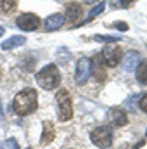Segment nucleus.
<instances>
[{"instance_id":"nucleus-13","label":"nucleus","mask_w":147,"mask_h":149,"mask_svg":"<svg viewBox=\"0 0 147 149\" xmlns=\"http://www.w3.org/2000/svg\"><path fill=\"white\" fill-rule=\"evenodd\" d=\"M111 120L114 127H123L126 125V114L121 109H111Z\"/></svg>"},{"instance_id":"nucleus-6","label":"nucleus","mask_w":147,"mask_h":149,"mask_svg":"<svg viewBox=\"0 0 147 149\" xmlns=\"http://www.w3.org/2000/svg\"><path fill=\"white\" fill-rule=\"evenodd\" d=\"M16 24L21 30H24V31H35V30H38V26H40V19H38V16L31 14V12H24V14L17 16Z\"/></svg>"},{"instance_id":"nucleus-18","label":"nucleus","mask_w":147,"mask_h":149,"mask_svg":"<svg viewBox=\"0 0 147 149\" xmlns=\"http://www.w3.org/2000/svg\"><path fill=\"white\" fill-rule=\"evenodd\" d=\"M95 40H97V42H118L119 37H102V35H97Z\"/></svg>"},{"instance_id":"nucleus-8","label":"nucleus","mask_w":147,"mask_h":149,"mask_svg":"<svg viewBox=\"0 0 147 149\" xmlns=\"http://www.w3.org/2000/svg\"><path fill=\"white\" fill-rule=\"evenodd\" d=\"M139 63H140V54L137 52V50H130V52H126V56L123 57V70L125 71H135L137 70V66H139Z\"/></svg>"},{"instance_id":"nucleus-5","label":"nucleus","mask_w":147,"mask_h":149,"mask_svg":"<svg viewBox=\"0 0 147 149\" xmlns=\"http://www.w3.org/2000/svg\"><path fill=\"white\" fill-rule=\"evenodd\" d=\"M121 56H123L121 49H119L118 45H111V43H109L107 47H104V49H102L101 59L104 61V64H106V66L114 68V66H118V63L121 61Z\"/></svg>"},{"instance_id":"nucleus-26","label":"nucleus","mask_w":147,"mask_h":149,"mask_svg":"<svg viewBox=\"0 0 147 149\" xmlns=\"http://www.w3.org/2000/svg\"><path fill=\"white\" fill-rule=\"evenodd\" d=\"M28 149H31V148H28Z\"/></svg>"},{"instance_id":"nucleus-23","label":"nucleus","mask_w":147,"mask_h":149,"mask_svg":"<svg viewBox=\"0 0 147 149\" xmlns=\"http://www.w3.org/2000/svg\"><path fill=\"white\" fill-rule=\"evenodd\" d=\"M85 2H88V3H95L97 0H85Z\"/></svg>"},{"instance_id":"nucleus-24","label":"nucleus","mask_w":147,"mask_h":149,"mask_svg":"<svg viewBox=\"0 0 147 149\" xmlns=\"http://www.w3.org/2000/svg\"><path fill=\"white\" fill-rule=\"evenodd\" d=\"M146 135H147V130H146Z\"/></svg>"},{"instance_id":"nucleus-10","label":"nucleus","mask_w":147,"mask_h":149,"mask_svg":"<svg viewBox=\"0 0 147 149\" xmlns=\"http://www.w3.org/2000/svg\"><path fill=\"white\" fill-rule=\"evenodd\" d=\"M54 135H55V130H54L52 123H50V121H43V130H42V137H40L42 144H43V146L50 144V142L54 141Z\"/></svg>"},{"instance_id":"nucleus-9","label":"nucleus","mask_w":147,"mask_h":149,"mask_svg":"<svg viewBox=\"0 0 147 149\" xmlns=\"http://www.w3.org/2000/svg\"><path fill=\"white\" fill-rule=\"evenodd\" d=\"M62 24H64V16L62 14H52L45 21V30L47 31H54V30H59Z\"/></svg>"},{"instance_id":"nucleus-16","label":"nucleus","mask_w":147,"mask_h":149,"mask_svg":"<svg viewBox=\"0 0 147 149\" xmlns=\"http://www.w3.org/2000/svg\"><path fill=\"white\" fill-rule=\"evenodd\" d=\"M104 7H106V3H104V2H101V3H99L97 7H94V9L90 10V14H88V17H87V19H85L83 23H88V21H92V19L95 17V16H99V14H101V12L104 10Z\"/></svg>"},{"instance_id":"nucleus-4","label":"nucleus","mask_w":147,"mask_h":149,"mask_svg":"<svg viewBox=\"0 0 147 149\" xmlns=\"http://www.w3.org/2000/svg\"><path fill=\"white\" fill-rule=\"evenodd\" d=\"M90 141L101 149H107L112 146V132L109 127H97L90 134Z\"/></svg>"},{"instance_id":"nucleus-20","label":"nucleus","mask_w":147,"mask_h":149,"mask_svg":"<svg viewBox=\"0 0 147 149\" xmlns=\"http://www.w3.org/2000/svg\"><path fill=\"white\" fill-rule=\"evenodd\" d=\"M114 26L119 28L121 31H126V30H128V24H126V23H119V21H118V23H114Z\"/></svg>"},{"instance_id":"nucleus-14","label":"nucleus","mask_w":147,"mask_h":149,"mask_svg":"<svg viewBox=\"0 0 147 149\" xmlns=\"http://www.w3.org/2000/svg\"><path fill=\"white\" fill-rule=\"evenodd\" d=\"M137 80L140 85H147V61H142L137 66Z\"/></svg>"},{"instance_id":"nucleus-19","label":"nucleus","mask_w":147,"mask_h":149,"mask_svg":"<svg viewBox=\"0 0 147 149\" xmlns=\"http://www.w3.org/2000/svg\"><path fill=\"white\" fill-rule=\"evenodd\" d=\"M140 109L147 113V94L142 95V99H140Z\"/></svg>"},{"instance_id":"nucleus-7","label":"nucleus","mask_w":147,"mask_h":149,"mask_svg":"<svg viewBox=\"0 0 147 149\" xmlns=\"http://www.w3.org/2000/svg\"><path fill=\"white\" fill-rule=\"evenodd\" d=\"M90 74H92V61L88 57L80 59L78 64H76V76H74L76 78V83L78 85L87 83V80L90 78Z\"/></svg>"},{"instance_id":"nucleus-25","label":"nucleus","mask_w":147,"mask_h":149,"mask_svg":"<svg viewBox=\"0 0 147 149\" xmlns=\"http://www.w3.org/2000/svg\"><path fill=\"white\" fill-rule=\"evenodd\" d=\"M119 149H123V148H119Z\"/></svg>"},{"instance_id":"nucleus-12","label":"nucleus","mask_w":147,"mask_h":149,"mask_svg":"<svg viewBox=\"0 0 147 149\" xmlns=\"http://www.w3.org/2000/svg\"><path fill=\"white\" fill-rule=\"evenodd\" d=\"M23 43H26V38L21 37V35H16V37L7 38V40L2 43V49H3V50H9V49H16V47L23 45Z\"/></svg>"},{"instance_id":"nucleus-11","label":"nucleus","mask_w":147,"mask_h":149,"mask_svg":"<svg viewBox=\"0 0 147 149\" xmlns=\"http://www.w3.org/2000/svg\"><path fill=\"white\" fill-rule=\"evenodd\" d=\"M66 16H68V21L74 23V21L81 16V5H80V3H76V2L68 3V7H66Z\"/></svg>"},{"instance_id":"nucleus-21","label":"nucleus","mask_w":147,"mask_h":149,"mask_svg":"<svg viewBox=\"0 0 147 149\" xmlns=\"http://www.w3.org/2000/svg\"><path fill=\"white\" fill-rule=\"evenodd\" d=\"M133 0H121V5H125V7H128L130 3H132Z\"/></svg>"},{"instance_id":"nucleus-3","label":"nucleus","mask_w":147,"mask_h":149,"mask_svg":"<svg viewBox=\"0 0 147 149\" xmlns=\"http://www.w3.org/2000/svg\"><path fill=\"white\" fill-rule=\"evenodd\" d=\"M55 104H57V118L61 121H68L73 118V104H71V97L66 88H61L57 92Z\"/></svg>"},{"instance_id":"nucleus-17","label":"nucleus","mask_w":147,"mask_h":149,"mask_svg":"<svg viewBox=\"0 0 147 149\" xmlns=\"http://www.w3.org/2000/svg\"><path fill=\"white\" fill-rule=\"evenodd\" d=\"M2 149H19V146H17V142H16L14 139H7V141L2 144Z\"/></svg>"},{"instance_id":"nucleus-22","label":"nucleus","mask_w":147,"mask_h":149,"mask_svg":"<svg viewBox=\"0 0 147 149\" xmlns=\"http://www.w3.org/2000/svg\"><path fill=\"white\" fill-rule=\"evenodd\" d=\"M3 31H5V30H3V28H2V26H0V37H2V35H3Z\"/></svg>"},{"instance_id":"nucleus-15","label":"nucleus","mask_w":147,"mask_h":149,"mask_svg":"<svg viewBox=\"0 0 147 149\" xmlns=\"http://www.w3.org/2000/svg\"><path fill=\"white\" fill-rule=\"evenodd\" d=\"M17 7V0H0V9L3 12H12Z\"/></svg>"},{"instance_id":"nucleus-1","label":"nucleus","mask_w":147,"mask_h":149,"mask_svg":"<svg viewBox=\"0 0 147 149\" xmlns=\"http://www.w3.org/2000/svg\"><path fill=\"white\" fill-rule=\"evenodd\" d=\"M37 108H38V94L35 88H24L14 97L12 109L19 116L31 114L33 111H37Z\"/></svg>"},{"instance_id":"nucleus-2","label":"nucleus","mask_w":147,"mask_h":149,"mask_svg":"<svg viewBox=\"0 0 147 149\" xmlns=\"http://www.w3.org/2000/svg\"><path fill=\"white\" fill-rule=\"evenodd\" d=\"M37 83L43 90H54L61 85V73L55 64H47L37 73Z\"/></svg>"}]
</instances>
